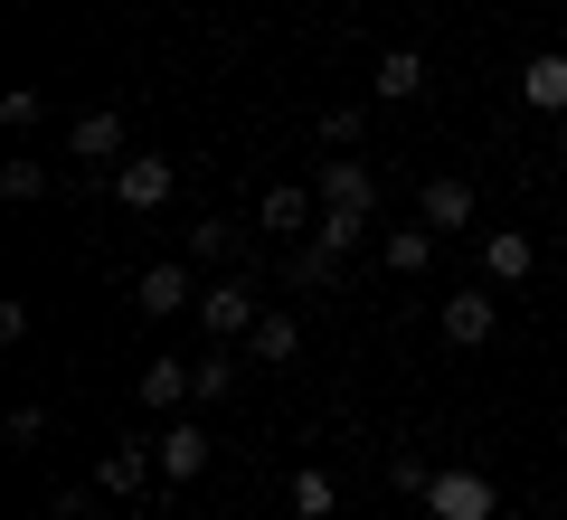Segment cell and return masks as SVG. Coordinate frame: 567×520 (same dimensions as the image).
I'll list each match as a JSON object with an SVG mask.
<instances>
[{
  "label": "cell",
  "mask_w": 567,
  "mask_h": 520,
  "mask_svg": "<svg viewBox=\"0 0 567 520\" xmlns=\"http://www.w3.org/2000/svg\"><path fill=\"white\" fill-rule=\"evenodd\" d=\"M416 501H425L435 520H502V482H492L483 463H435Z\"/></svg>",
  "instance_id": "6da1fadb"
},
{
  "label": "cell",
  "mask_w": 567,
  "mask_h": 520,
  "mask_svg": "<svg viewBox=\"0 0 567 520\" xmlns=\"http://www.w3.org/2000/svg\"><path fill=\"white\" fill-rule=\"evenodd\" d=\"M66 161H76L85 181H114L123 161H133V123H123L114 104H95V114H76V123H66Z\"/></svg>",
  "instance_id": "7a4b0ae2"
},
{
  "label": "cell",
  "mask_w": 567,
  "mask_h": 520,
  "mask_svg": "<svg viewBox=\"0 0 567 520\" xmlns=\"http://www.w3.org/2000/svg\"><path fill=\"white\" fill-rule=\"evenodd\" d=\"M133 313L142 322H171V313H199V265H142L133 275Z\"/></svg>",
  "instance_id": "3957f363"
},
{
  "label": "cell",
  "mask_w": 567,
  "mask_h": 520,
  "mask_svg": "<svg viewBox=\"0 0 567 520\" xmlns=\"http://www.w3.org/2000/svg\"><path fill=\"white\" fill-rule=\"evenodd\" d=\"M256 313H265V303H256V284H246V275H208V284H199L208 340H246V332H256Z\"/></svg>",
  "instance_id": "277c9868"
},
{
  "label": "cell",
  "mask_w": 567,
  "mask_h": 520,
  "mask_svg": "<svg viewBox=\"0 0 567 520\" xmlns=\"http://www.w3.org/2000/svg\"><path fill=\"white\" fill-rule=\"evenodd\" d=\"M104 190H114V200L133 208V218H152V208H171V190H181V171H171V152H133V161H123V171H114Z\"/></svg>",
  "instance_id": "5b68a950"
},
{
  "label": "cell",
  "mask_w": 567,
  "mask_h": 520,
  "mask_svg": "<svg viewBox=\"0 0 567 520\" xmlns=\"http://www.w3.org/2000/svg\"><path fill=\"white\" fill-rule=\"evenodd\" d=\"M152 482H162V445H152V436H123L114 455L95 463V492H114V501H142Z\"/></svg>",
  "instance_id": "8992f818"
},
{
  "label": "cell",
  "mask_w": 567,
  "mask_h": 520,
  "mask_svg": "<svg viewBox=\"0 0 567 520\" xmlns=\"http://www.w3.org/2000/svg\"><path fill=\"white\" fill-rule=\"evenodd\" d=\"M492 322H502V303H492L483 284H454V294L435 303V332H445L454 350H483V340H492Z\"/></svg>",
  "instance_id": "52a82bcc"
},
{
  "label": "cell",
  "mask_w": 567,
  "mask_h": 520,
  "mask_svg": "<svg viewBox=\"0 0 567 520\" xmlns=\"http://www.w3.org/2000/svg\"><path fill=\"white\" fill-rule=\"evenodd\" d=\"M256 227H275L284 246H293V237H312V227H322V190H303V181H275V190L256 200Z\"/></svg>",
  "instance_id": "ba28073f"
},
{
  "label": "cell",
  "mask_w": 567,
  "mask_h": 520,
  "mask_svg": "<svg viewBox=\"0 0 567 520\" xmlns=\"http://www.w3.org/2000/svg\"><path fill=\"white\" fill-rule=\"evenodd\" d=\"M133 398L152 407V417H181V407H199V369H189V360H171V350H162V360H142Z\"/></svg>",
  "instance_id": "9c48e42d"
},
{
  "label": "cell",
  "mask_w": 567,
  "mask_h": 520,
  "mask_svg": "<svg viewBox=\"0 0 567 520\" xmlns=\"http://www.w3.org/2000/svg\"><path fill=\"white\" fill-rule=\"evenodd\" d=\"M312 190H322V208H360V218H379V181H369V161H350V152H331Z\"/></svg>",
  "instance_id": "30bf717a"
},
{
  "label": "cell",
  "mask_w": 567,
  "mask_h": 520,
  "mask_svg": "<svg viewBox=\"0 0 567 520\" xmlns=\"http://www.w3.org/2000/svg\"><path fill=\"white\" fill-rule=\"evenodd\" d=\"M152 445H162V482H199L208 473V426L199 417H171Z\"/></svg>",
  "instance_id": "8fae6325"
},
{
  "label": "cell",
  "mask_w": 567,
  "mask_h": 520,
  "mask_svg": "<svg viewBox=\"0 0 567 520\" xmlns=\"http://www.w3.org/2000/svg\"><path fill=\"white\" fill-rule=\"evenodd\" d=\"M483 275L492 284H529V275H539V246H529L520 227H492V237H483Z\"/></svg>",
  "instance_id": "7c38bea8"
},
{
  "label": "cell",
  "mask_w": 567,
  "mask_h": 520,
  "mask_svg": "<svg viewBox=\"0 0 567 520\" xmlns=\"http://www.w3.org/2000/svg\"><path fill=\"white\" fill-rule=\"evenodd\" d=\"M520 104H539V114H567V48H539V58L520 67Z\"/></svg>",
  "instance_id": "4fadbf2b"
},
{
  "label": "cell",
  "mask_w": 567,
  "mask_h": 520,
  "mask_svg": "<svg viewBox=\"0 0 567 520\" xmlns=\"http://www.w3.org/2000/svg\"><path fill=\"white\" fill-rule=\"evenodd\" d=\"M237 350H246V360H265V369H284L293 350H303V322H293V313H256V332H246Z\"/></svg>",
  "instance_id": "5bb4252c"
},
{
  "label": "cell",
  "mask_w": 567,
  "mask_h": 520,
  "mask_svg": "<svg viewBox=\"0 0 567 520\" xmlns=\"http://www.w3.org/2000/svg\"><path fill=\"white\" fill-rule=\"evenodd\" d=\"M369 85H379V104H416L425 95V58L416 48H388V58L369 67Z\"/></svg>",
  "instance_id": "9a60e30c"
},
{
  "label": "cell",
  "mask_w": 567,
  "mask_h": 520,
  "mask_svg": "<svg viewBox=\"0 0 567 520\" xmlns=\"http://www.w3.org/2000/svg\"><path fill=\"white\" fill-rule=\"evenodd\" d=\"M416 218L445 237V227H473V181H425V200H416Z\"/></svg>",
  "instance_id": "2e32d148"
},
{
  "label": "cell",
  "mask_w": 567,
  "mask_h": 520,
  "mask_svg": "<svg viewBox=\"0 0 567 520\" xmlns=\"http://www.w3.org/2000/svg\"><path fill=\"white\" fill-rule=\"evenodd\" d=\"M284 284H303V294H331V284H341V256H331V246H284Z\"/></svg>",
  "instance_id": "e0dca14e"
},
{
  "label": "cell",
  "mask_w": 567,
  "mask_h": 520,
  "mask_svg": "<svg viewBox=\"0 0 567 520\" xmlns=\"http://www.w3.org/2000/svg\"><path fill=\"white\" fill-rule=\"evenodd\" d=\"M284 501H293V520H331V511H341V482H331L322 463H303V473L284 482Z\"/></svg>",
  "instance_id": "ac0fdd59"
},
{
  "label": "cell",
  "mask_w": 567,
  "mask_h": 520,
  "mask_svg": "<svg viewBox=\"0 0 567 520\" xmlns=\"http://www.w3.org/2000/svg\"><path fill=\"white\" fill-rule=\"evenodd\" d=\"M379 256H388V275H425V265H435V227H388V246H379Z\"/></svg>",
  "instance_id": "d6986e66"
},
{
  "label": "cell",
  "mask_w": 567,
  "mask_h": 520,
  "mask_svg": "<svg viewBox=\"0 0 567 520\" xmlns=\"http://www.w3.org/2000/svg\"><path fill=\"white\" fill-rule=\"evenodd\" d=\"M0 200H48V161H29V152H10V161H0Z\"/></svg>",
  "instance_id": "ffe728a7"
},
{
  "label": "cell",
  "mask_w": 567,
  "mask_h": 520,
  "mask_svg": "<svg viewBox=\"0 0 567 520\" xmlns=\"http://www.w3.org/2000/svg\"><path fill=\"white\" fill-rule=\"evenodd\" d=\"M227 256H237V227H227V218H199V227H189V265H227Z\"/></svg>",
  "instance_id": "44dd1931"
},
{
  "label": "cell",
  "mask_w": 567,
  "mask_h": 520,
  "mask_svg": "<svg viewBox=\"0 0 567 520\" xmlns=\"http://www.w3.org/2000/svg\"><path fill=\"white\" fill-rule=\"evenodd\" d=\"M189 369H199V407H218L227 388H237V350H199Z\"/></svg>",
  "instance_id": "7402d4cb"
},
{
  "label": "cell",
  "mask_w": 567,
  "mask_h": 520,
  "mask_svg": "<svg viewBox=\"0 0 567 520\" xmlns=\"http://www.w3.org/2000/svg\"><path fill=\"white\" fill-rule=\"evenodd\" d=\"M360 208H322V227H312V246H331V256H350V246H360Z\"/></svg>",
  "instance_id": "603a6c76"
},
{
  "label": "cell",
  "mask_w": 567,
  "mask_h": 520,
  "mask_svg": "<svg viewBox=\"0 0 567 520\" xmlns=\"http://www.w3.org/2000/svg\"><path fill=\"white\" fill-rule=\"evenodd\" d=\"M39 85H10V95H0V133H39Z\"/></svg>",
  "instance_id": "cb8c5ba5"
},
{
  "label": "cell",
  "mask_w": 567,
  "mask_h": 520,
  "mask_svg": "<svg viewBox=\"0 0 567 520\" xmlns=\"http://www.w3.org/2000/svg\"><path fill=\"white\" fill-rule=\"evenodd\" d=\"M0 436H10V445H39V436H48V407H10V417H0Z\"/></svg>",
  "instance_id": "d4e9b609"
},
{
  "label": "cell",
  "mask_w": 567,
  "mask_h": 520,
  "mask_svg": "<svg viewBox=\"0 0 567 520\" xmlns=\"http://www.w3.org/2000/svg\"><path fill=\"white\" fill-rule=\"evenodd\" d=\"M48 520H95V482H66V492L48 501Z\"/></svg>",
  "instance_id": "484cf974"
},
{
  "label": "cell",
  "mask_w": 567,
  "mask_h": 520,
  "mask_svg": "<svg viewBox=\"0 0 567 520\" xmlns=\"http://www.w3.org/2000/svg\"><path fill=\"white\" fill-rule=\"evenodd\" d=\"M322 142H360V104H331V114H322Z\"/></svg>",
  "instance_id": "4316f807"
},
{
  "label": "cell",
  "mask_w": 567,
  "mask_h": 520,
  "mask_svg": "<svg viewBox=\"0 0 567 520\" xmlns=\"http://www.w3.org/2000/svg\"><path fill=\"white\" fill-rule=\"evenodd\" d=\"M558 161H567V114H558Z\"/></svg>",
  "instance_id": "83f0119b"
}]
</instances>
